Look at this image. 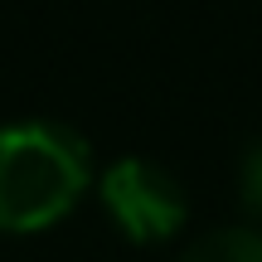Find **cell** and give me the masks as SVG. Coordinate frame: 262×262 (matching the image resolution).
<instances>
[{
    "mask_svg": "<svg viewBox=\"0 0 262 262\" xmlns=\"http://www.w3.org/2000/svg\"><path fill=\"white\" fill-rule=\"evenodd\" d=\"M238 194H243V209L262 224V141L248 146L243 156V170H238Z\"/></svg>",
    "mask_w": 262,
    "mask_h": 262,
    "instance_id": "cell-4",
    "label": "cell"
},
{
    "mask_svg": "<svg viewBox=\"0 0 262 262\" xmlns=\"http://www.w3.org/2000/svg\"><path fill=\"white\" fill-rule=\"evenodd\" d=\"M180 262H262V233L257 228H214Z\"/></svg>",
    "mask_w": 262,
    "mask_h": 262,
    "instance_id": "cell-3",
    "label": "cell"
},
{
    "mask_svg": "<svg viewBox=\"0 0 262 262\" xmlns=\"http://www.w3.org/2000/svg\"><path fill=\"white\" fill-rule=\"evenodd\" d=\"M88 185V146L68 126H0V228L39 233L78 204Z\"/></svg>",
    "mask_w": 262,
    "mask_h": 262,
    "instance_id": "cell-1",
    "label": "cell"
},
{
    "mask_svg": "<svg viewBox=\"0 0 262 262\" xmlns=\"http://www.w3.org/2000/svg\"><path fill=\"white\" fill-rule=\"evenodd\" d=\"M102 204L131 243H160V238L180 233V224L189 214L175 175H165L160 165H150L141 156L117 160L102 175Z\"/></svg>",
    "mask_w": 262,
    "mask_h": 262,
    "instance_id": "cell-2",
    "label": "cell"
}]
</instances>
